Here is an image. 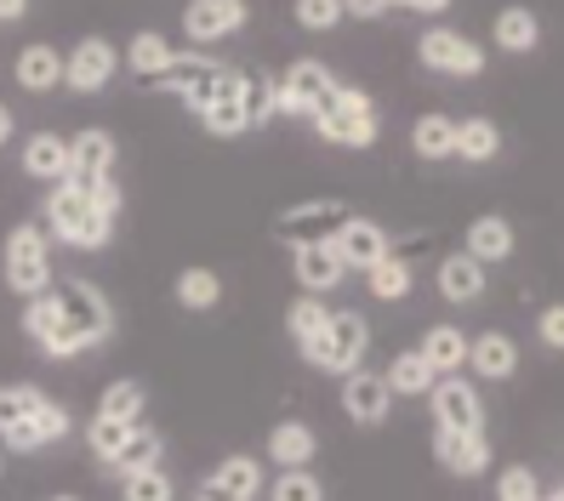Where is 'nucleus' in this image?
<instances>
[{"label": "nucleus", "instance_id": "nucleus-1", "mask_svg": "<svg viewBox=\"0 0 564 501\" xmlns=\"http://www.w3.org/2000/svg\"><path fill=\"white\" fill-rule=\"evenodd\" d=\"M23 337L46 359H75L115 337V308L91 280H63L23 303Z\"/></svg>", "mask_w": 564, "mask_h": 501}, {"label": "nucleus", "instance_id": "nucleus-2", "mask_svg": "<svg viewBox=\"0 0 564 501\" xmlns=\"http://www.w3.org/2000/svg\"><path fill=\"white\" fill-rule=\"evenodd\" d=\"M69 427H75V416L57 399H46L41 388H29V382L0 388V439H7V450H18V456L52 450L57 439H69Z\"/></svg>", "mask_w": 564, "mask_h": 501}, {"label": "nucleus", "instance_id": "nucleus-3", "mask_svg": "<svg viewBox=\"0 0 564 501\" xmlns=\"http://www.w3.org/2000/svg\"><path fill=\"white\" fill-rule=\"evenodd\" d=\"M41 211H46V240H63L75 251H104L109 233H115V217L97 211V199L75 183H52Z\"/></svg>", "mask_w": 564, "mask_h": 501}, {"label": "nucleus", "instance_id": "nucleus-4", "mask_svg": "<svg viewBox=\"0 0 564 501\" xmlns=\"http://www.w3.org/2000/svg\"><path fill=\"white\" fill-rule=\"evenodd\" d=\"M365 348H371V325H365V314L330 308L319 342H314L303 359L314 364V371H325V377H354L359 364H365Z\"/></svg>", "mask_w": 564, "mask_h": 501}, {"label": "nucleus", "instance_id": "nucleus-5", "mask_svg": "<svg viewBox=\"0 0 564 501\" xmlns=\"http://www.w3.org/2000/svg\"><path fill=\"white\" fill-rule=\"evenodd\" d=\"M314 131L325 143H337V149H371L377 143V109H371V91L365 86H337V97H330V109L314 120Z\"/></svg>", "mask_w": 564, "mask_h": 501}, {"label": "nucleus", "instance_id": "nucleus-6", "mask_svg": "<svg viewBox=\"0 0 564 501\" xmlns=\"http://www.w3.org/2000/svg\"><path fill=\"white\" fill-rule=\"evenodd\" d=\"M7 285L23 296V303L41 296V291H52V240H46V228L18 222L7 233Z\"/></svg>", "mask_w": 564, "mask_h": 501}, {"label": "nucleus", "instance_id": "nucleus-7", "mask_svg": "<svg viewBox=\"0 0 564 501\" xmlns=\"http://www.w3.org/2000/svg\"><path fill=\"white\" fill-rule=\"evenodd\" d=\"M280 86V115H296V120H319L330 109V97H337V75L325 69L319 57H303V63H291L285 75H274Z\"/></svg>", "mask_w": 564, "mask_h": 501}, {"label": "nucleus", "instance_id": "nucleus-8", "mask_svg": "<svg viewBox=\"0 0 564 501\" xmlns=\"http://www.w3.org/2000/svg\"><path fill=\"white\" fill-rule=\"evenodd\" d=\"M416 57H422V69H434V75H456V80L485 75V46L456 35V29H422Z\"/></svg>", "mask_w": 564, "mask_h": 501}, {"label": "nucleus", "instance_id": "nucleus-9", "mask_svg": "<svg viewBox=\"0 0 564 501\" xmlns=\"http://www.w3.org/2000/svg\"><path fill=\"white\" fill-rule=\"evenodd\" d=\"M348 217H354V211L343 206V199H308V206L280 211L274 240H285L291 251H296V246H325V240H330V233H337Z\"/></svg>", "mask_w": 564, "mask_h": 501}, {"label": "nucleus", "instance_id": "nucleus-10", "mask_svg": "<svg viewBox=\"0 0 564 501\" xmlns=\"http://www.w3.org/2000/svg\"><path fill=\"white\" fill-rule=\"evenodd\" d=\"M427 405H434V427H445V433H485V405L468 377H440Z\"/></svg>", "mask_w": 564, "mask_h": 501}, {"label": "nucleus", "instance_id": "nucleus-11", "mask_svg": "<svg viewBox=\"0 0 564 501\" xmlns=\"http://www.w3.org/2000/svg\"><path fill=\"white\" fill-rule=\"evenodd\" d=\"M115 75H120V52H115V41H104V35L80 41L69 57H63V86H69V91H80V97L104 91Z\"/></svg>", "mask_w": 564, "mask_h": 501}, {"label": "nucleus", "instance_id": "nucleus-12", "mask_svg": "<svg viewBox=\"0 0 564 501\" xmlns=\"http://www.w3.org/2000/svg\"><path fill=\"white\" fill-rule=\"evenodd\" d=\"M330 251H337L343 269H354V274H371V269H377V262H382L393 246H388L382 222H371V217H348L337 233H330Z\"/></svg>", "mask_w": 564, "mask_h": 501}, {"label": "nucleus", "instance_id": "nucleus-13", "mask_svg": "<svg viewBox=\"0 0 564 501\" xmlns=\"http://www.w3.org/2000/svg\"><path fill=\"white\" fill-rule=\"evenodd\" d=\"M63 183H75V188H97V183H115V138L104 126H91L80 131V138H69V177Z\"/></svg>", "mask_w": 564, "mask_h": 501}, {"label": "nucleus", "instance_id": "nucleus-14", "mask_svg": "<svg viewBox=\"0 0 564 501\" xmlns=\"http://www.w3.org/2000/svg\"><path fill=\"white\" fill-rule=\"evenodd\" d=\"M246 18H251L246 0H188L183 29H188L194 46H217V41H228V35H240Z\"/></svg>", "mask_w": 564, "mask_h": 501}, {"label": "nucleus", "instance_id": "nucleus-15", "mask_svg": "<svg viewBox=\"0 0 564 501\" xmlns=\"http://www.w3.org/2000/svg\"><path fill=\"white\" fill-rule=\"evenodd\" d=\"M217 75H223V63H212V57H200V52H172V63H165V86H172L183 104L200 115L206 104H212V91H217Z\"/></svg>", "mask_w": 564, "mask_h": 501}, {"label": "nucleus", "instance_id": "nucleus-16", "mask_svg": "<svg viewBox=\"0 0 564 501\" xmlns=\"http://www.w3.org/2000/svg\"><path fill=\"white\" fill-rule=\"evenodd\" d=\"M200 126L212 131V138H246V75L240 69H223L217 75V91L212 104L200 109Z\"/></svg>", "mask_w": 564, "mask_h": 501}, {"label": "nucleus", "instance_id": "nucleus-17", "mask_svg": "<svg viewBox=\"0 0 564 501\" xmlns=\"http://www.w3.org/2000/svg\"><path fill=\"white\" fill-rule=\"evenodd\" d=\"M343 411H348L354 427H382L388 411H393V393H388L382 371H365L359 364L354 377H343Z\"/></svg>", "mask_w": 564, "mask_h": 501}, {"label": "nucleus", "instance_id": "nucleus-18", "mask_svg": "<svg viewBox=\"0 0 564 501\" xmlns=\"http://www.w3.org/2000/svg\"><path fill=\"white\" fill-rule=\"evenodd\" d=\"M434 461L445 467V473H456V479H479L490 467V439L485 433H445V427H434Z\"/></svg>", "mask_w": 564, "mask_h": 501}, {"label": "nucleus", "instance_id": "nucleus-19", "mask_svg": "<svg viewBox=\"0 0 564 501\" xmlns=\"http://www.w3.org/2000/svg\"><path fill=\"white\" fill-rule=\"evenodd\" d=\"M468 371L479 382H508L519 371V342L508 330H479V337H468Z\"/></svg>", "mask_w": 564, "mask_h": 501}, {"label": "nucleus", "instance_id": "nucleus-20", "mask_svg": "<svg viewBox=\"0 0 564 501\" xmlns=\"http://www.w3.org/2000/svg\"><path fill=\"white\" fill-rule=\"evenodd\" d=\"M291 274H296V285H303V296H330L348 269L337 262V251H330V240H325V246H296L291 251Z\"/></svg>", "mask_w": 564, "mask_h": 501}, {"label": "nucleus", "instance_id": "nucleus-21", "mask_svg": "<svg viewBox=\"0 0 564 501\" xmlns=\"http://www.w3.org/2000/svg\"><path fill=\"white\" fill-rule=\"evenodd\" d=\"M462 251H468L479 269H496V262H508L513 257V222L508 217H474L468 233H462Z\"/></svg>", "mask_w": 564, "mask_h": 501}, {"label": "nucleus", "instance_id": "nucleus-22", "mask_svg": "<svg viewBox=\"0 0 564 501\" xmlns=\"http://www.w3.org/2000/svg\"><path fill=\"white\" fill-rule=\"evenodd\" d=\"M12 80H18L23 91L46 97L52 86H63V52H57V46H46V41L23 46V52H18V63H12Z\"/></svg>", "mask_w": 564, "mask_h": 501}, {"label": "nucleus", "instance_id": "nucleus-23", "mask_svg": "<svg viewBox=\"0 0 564 501\" xmlns=\"http://www.w3.org/2000/svg\"><path fill=\"white\" fill-rule=\"evenodd\" d=\"M23 177H35V183H63L69 177V138L35 131V138L23 143Z\"/></svg>", "mask_w": 564, "mask_h": 501}, {"label": "nucleus", "instance_id": "nucleus-24", "mask_svg": "<svg viewBox=\"0 0 564 501\" xmlns=\"http://www.w3.org/2000/svg\"><path fill=\"white\" fill-rule=\"evenodd\" d=\"M440 296L456 308H468L485 296V269L468 257V251H456V257H440Z\"/></svg>", "mask_w": 564, "mask_h": 501}, {"label": "nucleus", "instance_id": "nucleus-25", "mask_svg": "<svg viewBox=\"0 0 564 501\" xmlns=\"http://www.w3.org/2000/svg\"><path fill=\"white\" fill-rule=\"evenodd\" d=\"M314 450H319V433L308 427V422H274V433H269V461L280 467V473H285V467H308L314 461Z\"/></svg>", "mask_w": 564, "mask_h": 501}, {"label": "nucleus", "instance_id": "nucleus-26", "mask_svg": "<svg viewBox=\"0 0 564 501\" xmlns=\"http://www.w3.org/2000/svg\"><path fill=\"white\" fill-rule=\"evenodd\" d=\"M206 484L217 495H228V501H257L262 495V461L257 456H223Z\"/></svg>", "mask_w": 564, "mask_h": 501}, {"label": "nucleus", "instance_id": "nucleus-27", "mask_svg": "<svg viewBox=\"0 0 564 501\" xmlns=\"http://www.w3.org/2000/svg\"><path fill=\"white\" fill-rule=\"evenodd\" d=\"M382 382H388L393 399H427V393H434V382H440V371H434V364H427L416 348H405V353H393V364L382 371Z\"/></svg>", "mask_w": 564, "mask_h": 501}, {"label": "nucleus", "instance_id": "nucleus-28", "mask_svg": "<svg viewBox=\"0 0 564 501\" xmlns=\"http://www.w3.org/2000/svg\"><path fill=\"white\" fill-rule=\"evenodd\" d=\"M427 364H434L440 377H456L462 364H468V330H456V325H434L422 337V348H416Z\"/></svg>", "mask_w": 564, "mask_h": 501}, {"label": "nucleus", "instance_id": "nucleus-29", "mask_svg": "<svg viewBox=\"0 0 564 501\" xmlns=\"http://www.w3.org/2000/svg\"><path fill=\"white\" fill-rule=\"evenodd\" d=\"M490 41L502 46V52H536L542 23H536V12H530V7H502V12H496V23H490Z\"/></svg>", "mask_w": 564, "mask_h": 501}, {"label": "nucleus", "instance_id": "nucleus-30", "mask_svg": "<svg viewBox=\"0 0 564 501\" xmlns=\"http://www.w3.org/2000/svg\"><path fill=\"white\" fill-rule=\"evenodd\" d=\"M365 285H371V296L377 303H405V296L416 291V269H411V257H400V251H388L371 274H365Z\"/></svg>", "mask_w": 564, "mask_h": 501}, {"label": "nucleus", "instance_id": "nucleus-31", "mask_svg": "<svg viewBox=\"0 0 564 501\" xmlns=\"http://www.w3.org/2000/svg\"><path fill=\"white\" fill-rule=\"evenodd\" d=\"M496 154H502V131H496V120H485V115L456 120V160H468V165H490Z\"/></svg>", "mask_w": 564, "mask_h": 501}, {"label": "nucleus", "instance_id": "nucleus-32", "mask_svg": "<svg viewBox=\"0 0 564 501\" xmlns=\"http://www.w3.org/2000/svg\"><path fill=\"white\" fill-rule=\"evenodd\" d=\"M160 461H165V439H160L149 422H138V427L126 433V445H120V456L109 467L126 479V473H143V467H160Z\"/></svg>", "mask_w": 564, "mask_h": 501}, {"label": "nucleus", "instance_id": "nucleus-33", "mask_svg": "<svg viewBox=\"0 0 564 501\" xmlns=\"http://www.w3.org/2000/svg\"><path fill=\"white\" fill-rule=\"evenodd\" d=\"M143 411H149V393H143V382H131V377L109 382V388H104V399H97V416L126 422V427H138V422H143Z\"/></svg>", "mask_w": 564, "mask_h": 501}, {"label": "nucleus", "instance_id": "nucleus-34", "mask_svg": "<svg viewBox=\"0 0 564 501\" xmlns=\"http://www.w3.org/2000/svg\"><path fill=\"white\" fill-rule=\"evenodd\" d=\"M411 149L422 160H456V120L451 115H422L411 126Z\"/></svg>", "mask_w": 564, "mask_h": 501}, {"label": "nucleus", "instance_id": "nucleus-35", "mask_svg": "<svg viewBox=\"0 0 564 501\" xmlns=\"http://www.w3.org/2000/svg\"><path fill=\"white\" fill-rule=\"evenodd\" d=\"M325 319H330V308L319 303V296H296V303H291V314H285V330H291V342L308 353V348L319 342Z\"/></svg>", "mask_w": 564, "mask_h": 501}, {"label": "nucleus", "instance_id": "nucleus-36", "mask_svg": "<svg viewBox=\"0 0 564 501\" xmlns=\"http://www.w3.org/2000/svg\"><path fill=\"white\" fill-rule=\"evenodd\" d=\"M126 63H131V75L160 80V75H165V63H172V41H165V35H154V29H143V35L126 46Z\"/></svg>", "mask_w": 564, "mask_h": 501}, {"label": "nucleus", "instance_id": "nucleus-37", "mask_svg": "<svg viewBox=\"0 0 564 501\" xmlns=\"http://www.w3.org/2000/svg\"><path fill=\"white\" fill-rule=\"evenodd\" d=\"M177 303H183L188 314L217 308V303H223V280H217L212 269H183V274H177Z\"/></svg>", "mask_w": 564, "mask_h": 501}, {"label": "nucleus", "instance_id": "nucleus-38", "mask_svg": "<svg viewBox=\"0 0 564 501\" xmlns=\"http://www.w3.org/2000/svg\"><path fill=\"white\" fill-rule=\"evenodd\" d=\"M120 501H177V484L165 467H143V473L120 479Z\"/></svg>", "mask_w": 564, "mask_h": 501}, {"label": "nucleus", "instance_id": "nucleus-39", "mask_svg": "<svg viewBox=\"0 0 564 501\" xmlns=\"http://www.w3.org/2000/svg\"><path fill=\"white\" fill-rule=\"evenodd\" d=\"M274 115H280L274 75H246V126H269Z\"/></svg>", "mask_w": 564, "mask_h": 501}, {"label": "nucleus", "instance_id": "nucleus-40", "mask_svg": "<svg viewBox=\"0 0 564 501\" xmlns=\"http://www.w3.org/2000/svg\"><path fill=\"white\" fill-rule=\"evenodd\" d=\"M291 18L303 29H314V35H330L348 12H343V0H291Z\"/></svg>", "mask_w": 564, "mask_h": 501}, {"label": "nucleus", "instance_id": "nucleus-41", "mask_svg": "<svg viewBox=\"0 0 564 501\" xmlns=\"http://www.w3.org/2000/svg\"><path fill=\"white\" fill-rule=\"evenodd\" d=\"M126 433H131L126 422H109V416H91V422H86V445H91V456H97V461L109 467V461L120 456V445H126Z\"/></svg>", "mask_w": 564, "mask_h": 501}, {"label": "nucleus", "instance_id": "nucleus-42", "mask_svg": "<svg viewBox=\"0 0 564 501\" xmlns=\"http://www.w3.org/2000/svg\"><path fill=\"white\" fill-rule=\"evenodd\" d=\"M269 501H325L319 479L308 473V467H285V473L269 484Z\"/></svg>", "mask_w": 564, "mask_h": 501}, {"label": "nucleus", "instance_id": "nucleus-43", "mask_svg": "<svg viewBox=\"0 0 564 501\" xmlns=\"http://www.w3.org/2000/svg\"><path fill=\"white\" fill-rule=\"evenodd\" d=\"M496 501H542V484H536V473H530L524 461L502 467V473H496Z\"/></svg>", "mask_w": 564, "mask_h": 501}, {"label": "nucleus", "instance_id": "nucleus-44", "mask_svg": "<svg viewBox=\"0 0 564 501\" xmlns=\"http://www.w3.org/2000/svg\"><path fill=\"white\" fill-rule=\"evenodd\" d=\"M536 337H542V348H558V353H564V303L542 308V319H536Z\"/></svg>", "mask_w": 564, "mask_h": 501}, {"label": "nucleus", "instance_id": "nucleus-45", "mask_svg": "<svg viewBox=\"0 0 564 501\" xmlns=\"http://www.w3.org/2000/svg\"><path fill=\"white\" fill-rule=\"evenodd\" d=\"M343 12H354V18H382L388 0H343Z\"/></svg>", "mask_w": 564, "mask_h": 501}, {"label": "nucleus", "instance_id": "nucleus-46", "mask_svg": "<svg viewBox=\"0 0 564 501\" xmlns=\"http://www.w3.org/2000/svg\"><path fill=\"white\" fill-rule=\"evenodd\" d=\"M388 7H411V12H427V18H434V12L451 7V0H388Z\"/></svg>", "mask_w": 564, "mask_h": 501}, {"label": "nucleus", "instance_id": "nucleus-47", "mask_svg": "<svg viewBox=\"0 0 564 501\" xmlns=\"http://www.w3.org/2000/svg\"><path fill=\"white\" fill-rule=\"evenodd\" d=\"M29 12V0H0V23H18Z\"/></svg>", "mask_w": 564, "mask_h": 501}, {"label": "nucleus", "instance_id": "nucleus-48", "mask_svg": "<svg viewBox=\"0 0 564 501\" xmlns=\"http://www.w3.org/2000/svg\"><path fill=\"white\" fill-rule=\"evenodd\" d=\"M12 131H18V120H12L7 104H0V143H12Z\"/></svg>", "mask_w": 564, "mask_h": 501}, {"label": "nucleus", "instance_id": "nucleus-49", "mask_svg": "<svg viewBox=\"0 0 564 501\" xmlns=\"http://www.w3.org/2000/svg\"><path fill=\"white\" fill-rule=\"evenodd\" d=\"M194 501H228V495H217V490L206 484V490H200V495H194Z\"/></svg>", "mask_w": 564, "mask_h": 501}, {"label": "nucleus", "instance_id": "nucleus-50", "mask_svg": "<svg viewBox=\"0 0 564 501\" xmlns=\"http://www.w3.org/2000/svg\"><path fill=\"white\" fill-rule=\"evenodd\" d=\"M542 501H564V484H558V490H553V495H542Z\"/></svg>", "mask_w": 564, "mask_h": 501}, {"label": "nucleus", "instance_id": "nucleus-51", "mask_svg": "<svg viewBox=\"0 0 564 501\" xmlns=\"http://www.w3.org/2000/svg\"><path fill=\"white\" fill-rule=\"evenodd\" d=\"M46 501H80V495H46Z\"/></svg>", "mask_w": 564, "mask_h": 501}]
</instances>
